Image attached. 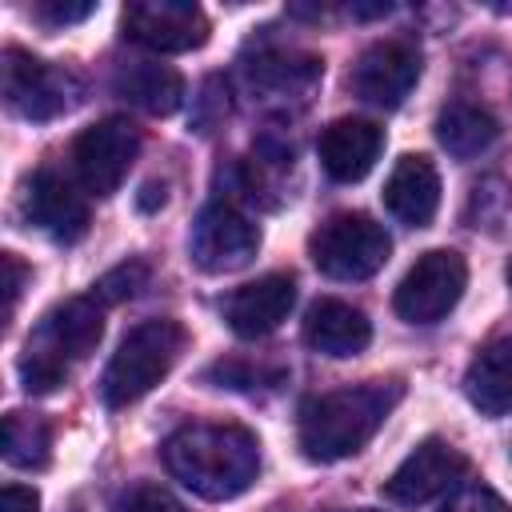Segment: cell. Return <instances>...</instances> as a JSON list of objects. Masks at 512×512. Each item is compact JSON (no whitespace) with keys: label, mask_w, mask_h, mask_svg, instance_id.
Returning a JSON list of instances; mask_svg holds the SVG:
<instances>
[{"label":"cell","mask_w":512,"mask_h":512,"mask_svg":"<svg viewBox=\"0 0 512 512\" xmlns=\"http://www.w3.org/2000/svg\"><path fill=\"white\" fill-rule=\"evenodd\" d=\"M324 64L312 52L300 48H256L252 60H244V80L248 88L268 100V104H288V100H308L312 88L320 84Z\"/></svg>","instance_id":"cell-14"},{"label":"cell","mask_w":512,"mask_h":512,"mask_svg":"<svg viewBox=\"0 0 512 512\" xmlns=\"http://www.w3.org/2000/svg\"><path fill=\"white\" fill-rule=\"evenodd\" d=\"M380 148H384V132L372 124V120H360V116H340L332 120L324 132H320V164L332 180L340 184H356L364 180L376 160H380Z\"/></svg>","instance_id":"cell-16"},{"label":"cell","mask_w":512,"mask_h":512,"mask_svg":"<svg viewBox=\"0 0 512 512\" xmlns=\"http://www.w3.org/2000/svg\"><path fill=\"white\" fill-rule=\"evenodd\" d=\"M400 396H404L400 380H364V384L308 396L296 416L300 452L316 464H332L360 452L380 432V424L400 404Z\"/></svg>","instance_id":"cell-2"},{"label":"cell","mask_w":512,"mask_h":512,"mask_svg":"<svg viewBox=\"0 0 512 512\" xmlns=\"http://www.w3.org/2000/svg\"><path fill=\"white\" fill-rule=\"evenodd\" d=\"M0 268H4V316H12L16 312V300H20V288L28 280V268L20 264L16 252H4L0 256Z\"/></svg>","instance_id":"cell-29"},{"label":"cell","mask_w":512,"mask_h":512,"mask_svg":"<svg viewBox=\"0 0 512 512\" xmlns=\"http://www.w3.org/2000/svg\"><path fill=\"white\" fill-rule=\"evenodd\" d=\"M184 352V328L168 316L156 320H140L120 348L112 352L104 376H100V396L108 408H128L140 396H148L176 364V356Z\"/></svg>","instance_id":"cell-4"},{"label":"cell","mask_w":512,"mask_h":512,"mask_svg":"<svg viewBox=\"0 0 512 512\" xmlns=\"http://www.w3.org/2000/svg\"><path fill=\"white\" fill-rule=\"evenodd\" d=\"M384 208L408 224V228H424L432 224L436 208H440V172L428 156H400L388 184H384Z\"/></svg>","instance_id":"cell-17"},{"label":"cell","mask_w":512,"mask_h":512,"mask_svg":"<svg viewBox=\"0 0 512 512\" xmlns=\"http://www.w3.org/2000/svg\"><path fill=\"white\" fill-rule=\"evenodd\" d=\"M504 276H508V288H512V260H508V272Z\"/></svg>","instance_id":"cell-33"},{"label":"cell","mask_w":512,"mask_h":512,"mask_svg":"<svg viewBox=\"0 0 512 512\" xmlns=\"http://www.w3.org/2000/svg\"><path fill=\"white\" fill-rule=\"evenodd\" d=\"M204 380L216 384V388H236V392H260V388H280L288 380L284 368L276 364H256V360H240V356H228V360H216L204 368Z\"/></svg>","instance_id":"cell-23"},{"label":"cell","mask_w":512,"mask_h":512,"mask_svg":"<svg viewBox=\"0 0 512 512\" xmlns=\"http://www.w3.org/2000/svg\"><path fill=\"white\" fill-rule=\"evenodd\" d=\"M464 472H468V456L456 444H448L440 436H428L384 480V496L396 500V504H428L432 496L456 488V480Z\"/></svg>","instance_id":"cell-12"},{"label":"cell","mask_w":512,"mask_h":512,"mask_svg":"<svg viewBox=\"0 0 512 512\" xmlns=\"http://www.w3.org/2000/svg\"><path fill=\"white\" fill-rule=\"evenodd\" d=\"M120 28L132 44L152 52H192L212 32L204 8L192 0H132L120 16Z\"/></svg>","instance_id":"cell-10"},{"label":"cell","mask_w":512,"mask_h":512,"mask_svg":"<svg viewBox=\"0 0 512 512\" xmlns=\"http://www.w3.org/2000/svg\"><path fill=\"white\" fill-rule=\"evenodd\" d=\"M52 456V428L32 412L4 416V460L12 468H44Z\"/></svg>","instance_id":"cell-22"},{"label":"cell","mask_w":512,"mask_h":512,"mask_svg":"<svg viewBox=\"0 0 512 512\" xmlns=\"http://www.w3.org/2000/svg\"><path fill=\"white\" fill-rule=\"evenodd\" d=\"M500 136V124L488 108L468 104V100H452L440 116H436V140L448 156L456 160H472L480 152H488Z\"/></svg>","instance_id":"cell-21"},{"label":"cell","mask_w":512,"mask_h":512,"mask_svg":"<svg viewBox=\"0 0 512 512\" xmlns=\"http://www.w3.org/2000/svg\"><path fill=\"white\" fill-rule=\"evenodd\" d=\"M332 512H376V508H332Z\"/></svg>","instance_id":"cell-32"},{"label":"cell","mask_w":512,"mask_h":512,"mask_svg":"<svg viewBox=\"0 0 512 512\" xmlns=\"http://www.w3.org/2000/svg\"><path fill=\"white\" fill-rule=\"evenodd\" d=\"M256 248H260V228L232 204H208L188 232V256L208 276L244 268L256 256Z\"/></svg>","instance_id":"cell-11"},{"label":"cell","mask_w":512,"mask_h":512,"mask_svg":"<svg viewBox=\"0 0 512 512\" xmlns=\"http://www.w3.org/2000/svg\"><path fill=\"white\" fill-rule=\"evenodd\" d=\"M160 456L172 480L200 500H232L260 476V440L244 424H184Z\"/></svg>","instance_id":"cell-1"},{"label":"cell","mask_w":512,"mask_h":512,"mask_svg":"<svg viewBox=\"0 0 512 512\" xmlns=\"http://www.w3.org/2000/svg\"><path fill=\"white\" fill-rule=\"evenodd\" d=\"M464 396L484 416L512 412V336L480 348L464 372Z\"/></svg>","instance_id":"cell-20"},{"label":"cell","mask_w":512,"mask_h":512,"mask_svg":"<svg viewBox=\"0 0 512 512\" xmlns=\"http://www.w3.org/2000/svg\"><path fill=\"white\" fill-rule=\"evenodd\" d=\"M508 208H512V184H508L504 176H484V180L472 188V196H468L464 220H468L472 228H496Z\"/></svg>","instance_id":"cell-24"},{"label":"cell","mask_w":512,"mask_h":512,"mask_svg":"<svg viewBox=\"0 0 512 512\" xmlns=\"http://www.w3.org/2000/svg\"><path fill=\"white\" fill-rule=\"evenodd\" d=\"M136 152H140V132L136 124H128L124 116H108V120H96L92 128H84L72 144V168H76V180L92 192V196H112L128 168L136 164Z\"/></svg>","instance_id":"cell-8"},{"label":"cell","mask_w":512,"mask_h":512,"mask_svg":"<svg viewBox=\"0 0 512 512\" xmlns=\"http://www.w3.org/2000/svg\"><path fill=\"white\" fill-rule=\"evenodd\" d=\"M388 252L392 240L384 224L364 212H336L308 240L312 264L332 280H368L388 264Z\"/></svg>","instance_id":"cell-6"},{"label":"cell","mask_w":512,"mask_h":512,"mask_svg":"<svg viewBox=\"0 0 512 512\" xmlns=\"http://www.w3.org/2000/svg\"><path fill=\"white\" fill-rule=\"evenodd\" d=\"M372 340V324L368 316L348 304V300H336V296H324L308 308L304 316V344L320 356H332V360H344V356H356L364 352Z\"/></svg>","instance_id":"cell-18"},{"label":"cell","mask_w":512,"mask_h":512,"mask_svg":"<svg viewBox=\"0 0 512 512\" xmlns=\"http://www.w3.org/2000/svg\"><path fill=\"white\" fill-rule=\"evenodd\" d=\"M416 80H420V48L404 36L368 44L348 72L352 96H360L372 108H400L404 96L416 88Z\"/></svg>","instance_id":"cell-9"},{"label":"cell","mask_w":512,"mask_h":512,"mask_svg":"<svg viewBox=\"0 0 512 512\" xmlns=\"http://www.w3.org/2000/svg\"><path fill=\"white\" fill-rule=\"evenodd\" d=\"M296 304V280L288 272H268L252 284H240L224 304V320L236 336L244 340H256V336H268L284 324V316L292 312Z\"/></svg>","instance_id":"cell-15"},{"label":"cell","mask_w":512,"mask_h":512,"mask_svg":"<svg viewBox=\"0 0 512 512\" xmlns=\"http://www.w3.org/2000/svg\"><path fill=\"white\" fill-rule=\"evenodd\" d=\"M104 336V304L88 296H72L40 316L36 332L20 356V380L28 392H56L68 380V368L96 352Z\"/></svg>","instance_id":"cell-3"},{"label":"cell","mask_w":512,"mask_h":512,"mask_svg":"<svg viewBox=\"0 0 512 512\" xmlns=\"http://www.w3.org/2000/svg\"><path fill=\"white\" fill-rule=\"evenodd\" d=\"M112 88L120 100H128L132 108L148 112V116H172L184 100V80L176 68L160 64V60H132L120 64L112 76Z\"/></svg>","instance_id":"cell-19"},{"label":"cell","mask_w":512,"mask_h":512,"mask_svg":"<svg viewBox=\"0 0 512 512\" xmlns=\"http://www.w3.org/2000/svg\"><path fill=\"white\" fill-rule=\"evenodd\" d=\"M440 512H508V504H504L488 484H468V488H460Z\"/></svg>","instance_id":"cell-28"},{"label":"cell","mask_w":512,"mask_h":512,"mask_svg":"<svg viewBox=\"0 0 512 512\" xmlns=\"http://www.w3.org/2000/svg\"><path fill=\"white\" fill-rule=\"evenodd\" d=\"M156 204H164V184H144V196H140V208L148 212V208H156Z\"/></svg>","instance_id":"cell-31"},{"label":"cell","mask_w":512,"mask_h":512,"mask_svg":"<svg viewBox=\"0 0 512 512\" xmlns=\"http://www.w3.org/2000/svg\"><path fill=\"white\" fill-rule=\"evenodd\" d=\"M96 12L92 0H80V4H68V0H40L32 4V16L48 28H60V24H76V20H88Z\"/></svg>","instance_id":"cell-27"},{"label":"cell","mask_w":512,"mask_h":512,"mask_svg":"<svg viewBox=\"0 0 512 512\" xmlns=\"http://www.w3.org/2000/svg\"><path fill=\"white\" fill-rule=\"evenodd\" d=\"M144 284H148V264H144V260H124V264L108 268V272L92 284V296L108 308V304H120V300L136 296Z\"/></svg>","instance_id":"cell-25"},{"label":"cell","mask_w":512,"mask_h":512,"mask_svg":"<svg viewBox=\"0 0 512 512\" xmlns=\"http://www.w3.org/2000/svg\"><path fill=\"white\" fill-rule=\"evenodd\" d=\"M116 512H184L176 504L172 492H164L160 484H132L120 500H116Z\"/></svg>","instance_id":"cell-26"},{"label":"cell","mask_w":512,"mask_h":512,"mask_svg":"<svg viewBox=\"0 0 512 512\" xmlns=\"http://www.w3.org/2000/svg\"><path fill=\"white\" fill-rule=\"evenodd\" d=\"M24 216L60 244H76L88 232V200L76 184L52 168H40L24 184Z\"/></svg>","instance_id":"cell-13"},{"label":"cell","mask_w":512,"mask_h":512,"mask_svg":"<svg viewBox=\"0 0 512 512\" xmlns=\"http://www.w3.org/2000/svg\"><path fill=\"white\" fill-rule=\"evenodd\" d=\"M0 512H40V496H36V488L8 484V488L0 492Z\"/></svg>","instance_id":"cell-30"},{"label":"cell","mask_w":512,"mask_h":512,"mask_svg":"<svg viewBox=\"0 0 512 512\" xmlns=\"http://www.w3.org/2000/svg\"><path fill=\"white\" fill-rule=\"evenodd\" d=\"M0 84H4L8 108L16 116H24V120H36V124L72 112L80 104V96H84V84H80V76L72 68L36 60L24 48H4Z\"/></svg>","instance_id":"cell-5"},{"label":"cell","mask_w":512,"mask_h":512,"mask_svg":"<svg viewBox=\"0 0 512 512\" xmlns=\"http://www.w3.org/2000/svg\"><path fill=\"white\" fill-rule=\"evenodd\" d=\"M464 288H468L464 256L452 248H432V252L416 256V264L404 272V280L396 284L392 308L408 324H436L460 304Z\"/></svg>","instance_id":"cell-7"}]
</instances>
